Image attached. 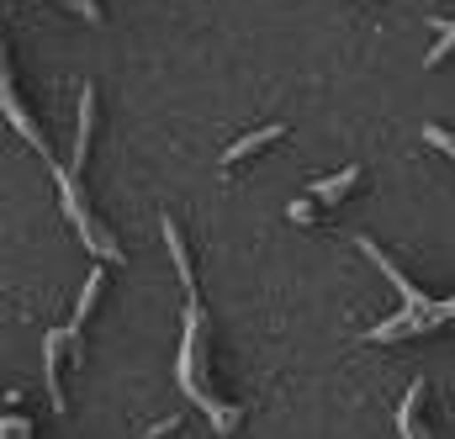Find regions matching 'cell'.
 Here are the masks:
<instances>
[{
	"label": "cell",
	"instance_id": "3",
	"mask_svg": "<svg viewBox=\"0 0 455 439\" xmlns=\"http://www.w3.org/2000/svg\"><path fill=\"white\" fill-rule=\"evenodd\" d=\"M5 116H11V127H16V132H21V138H27V143L37 148V154H48V143H43V132L32 127V116L16 107V91H11V80H5Z\"/></svg>",
	"mask_w": 455,
	"mask_h": 439
},
{
	"label": "cell",
	"instance_id": "4",
	"mask_svg": "<svg viewBox=\"0 0 455 439\" xmlns=\"http://www.w3.org/2000/svg\"><path fill=\"white\" fill-rule=\"evenodd\" d=\"M349 186H360V164H349V170L329 175V180H313V196H318V202H339Z\"/></svg>",
	"mask_w": 455,
	"mask_h": 439
},
{
	"label": "cell",
	"instance_id": "6",
	"mask_svg": "<svg viewBox=\"0 0 455 439\" xmlns=\"http://www.w3.org/2000/svg\"><path fill=\"white\" fill-rule=\"evenodd\" d=\"M419 397H424V376H419V381L408 387V397H403V408H397V429H403V435H424V429H419V419H413Z\"/></svg>",
	"mask_w": 455,
	"mask_h": 439
},
{
	"label": "cell",
	"instance_id": "1",
	"mask_svg": "<svg viewBox=\"0 0 455 439\" xmlns=\"http://www.w3.org/2000/svg\"><path fill=\"white\" fill-rule=\"evenodd\" d=\"M281 132H286V122H265V127H254V132H243V138H238V143H228L223 164H228V170H233V164H238V159H249V154H254V148H265V143H275V138H281Z\"/></svg>",
	"mask_w": 455,
	"mask_h": 439
},
{
	"label": "cell",
	"instance_id": "8",
	"mask_svg": "<svg viewBox=\"0 0 455 439\" xmlns=\"http://www.w3.org/2000/svg\"><path fill=\"white\" fill-rule=\"evenodd\" d=\"M451 48H455V27H451V32H440V43H435V53H429V64H440V59L451 53Z\"/></svg>",
	"mask_w": 455,
	"mask_h": 439
},
{
	"label": "cell",
	"instance_id": "7",
	"mask_svg": "<svg viewBox=\"0 0 455 439\" xmlns=\"http://www.w3.org/2000/svg\"><path fill=\"white\" fill-rule=\"evenodd\" d=\"M424 143H435L445 159H455V132H445L440 122H424Z\"/></svg>",
	"mask_w": 455,
	"mask_h": 439
},
{
	"label": "cell",
	"instance_id": "5",
	"mask_svg": "<svg viewBox=\"0 0 455 439\" xmlns=\"http://www.w3.org/2000/svg\"><path fill=\"white\" fill-rule=\"evenodd\" d=\"M159 227H164V243H170V254H175V265H180V281H186V291H196V286H191V259H186V238H180L175 218H164Z\"/></svg>",
	"mask_w": 455,
	"mask_h": 439
},
{
	"label": "cell",
	"instance_id": "9",
	"mask_svg": "<svg viewBox=\"0 0 455 439\" xmlns=\"http://www.w3.org/2000/svg\"><path fill=\"white\" fill-rule=\"evenodd\" d=\"M0 435H32V424H27V419H5Z\"/></svg>",
	"mask_w": 455,
	"mask_h": 439
},
{
	"label": "cell",
	"instance_id": "2",
	"mask_svg": "<svg viewBox=\"0 0 455 439\" xmlns=\"http://www.w3.org/2000/svg\"><path fill=\"white\" fill-rule=\"evenodd\" d=\"M91 127H96V91L80 96V127H75V154H69V175L85 164V148H91Z\"/></svg>",
	"mask_w": 455,
	"mask_h": 439
}]
</instances>
